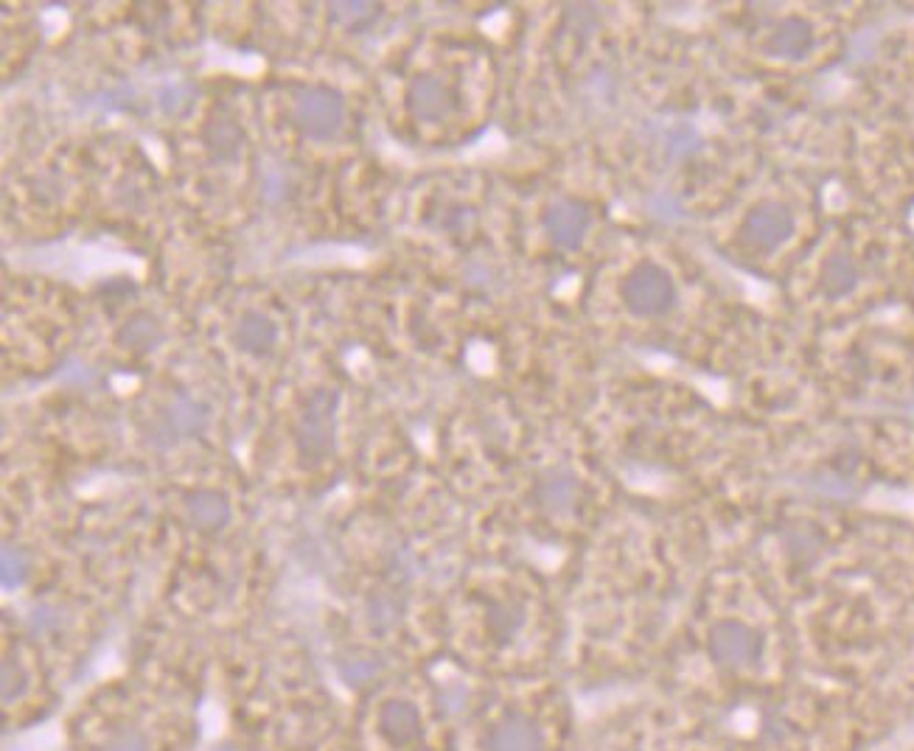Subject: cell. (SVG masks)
<instances>
[{
  "label": "cell",
  "mask_w": 914,
  "mask_h": 751,
  "mask_svg": "<svg viewBox=\"0 0 914 751\" xmlns=\"http://www.w3.org/2000/svg\"><path fill=\"white\" fill-rule=\"evenodd\" d=\"M107 751H146V743L138 732H121L107 743Z\"/></svg>",
  "instance_id": "cell-3"
},
{
  "label": "cell",
  "mask_w": 914,
  "mask_h": 751,
  "mask_svg": "<svg viewBox=\"0 0 914 751\" xmlns=\"http://www.w3.org/2000/svg\"><path fill=\"white\" fill-rule=\"evenodd\" d=\"M488 751H539V732L525 718H511L494 729Z\"/></svg>",
  "instance_id": "cell-1"
},
{
  "label": "cell",
  "mask_w": 914,
  "mask_h": 751,
  "mask_svg": "<svg viewBox=\"0 0 914 751\" xmlns=\"http://www.w3.org/2000/svg\"><path fill=\"white\" fill-rule=\"evenodd\" d=\"M382 732H385L393 743H407L418 735V712L404 701H393L387 704L382 712Z\"/></svg>",
  "instance_id": "cell-2"
}]
</instances>
